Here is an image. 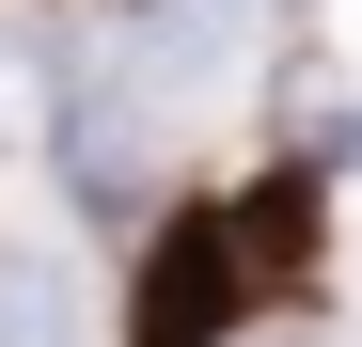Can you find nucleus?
I'll return each mask as SVG.
<instances>
[{
    "instance_id": "obj_1",
    "label": "nucleus",
    "mask_w": 362,
    "mask_h": 347,
    "mask_svg": "<svg viewBox=\"0 0 362 347\" xmlns=\"http://www.w3.org/2000/svg\"><path fill=\"white\" fill-rule=\"evenodd\" d=\"M299 237H315V190H252V205H205V221H173L158 268H142V331L127 347H221L236 316H252V284L299 268Z\"/></svg>"
},
{
    "instance_id": "obj_2",
    "label": "nucleus",
    "mask_w": 362,
    "mask_h": 347,
    "mask_svg": "<svg viewBox=\"0 0 362 347\" xmlns=\"http://www.w3.org/2000/svg\"><path fill=\"white\" fill-rule=\"evenodd\" d=\"M0 347H79V300L47 253H0Z\"/></svg>"
}]
</instances>
